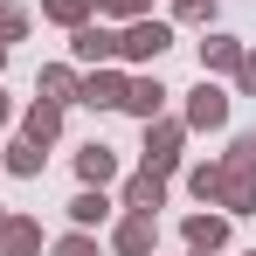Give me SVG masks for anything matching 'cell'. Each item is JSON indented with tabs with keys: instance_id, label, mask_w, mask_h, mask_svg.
Here are the masks:
<instances>
[{
	"instance_id": "obj_17",
	"label": "cell",
	"mask_w": 256,
	"mask_h": 256,
	"mask_svg": "<svg viewBox=\"0 0 256 256\" xmlns=\"http://www.w3.org/2000/svg\"><path fill=\"white\" fill-rule=\"evenodd\" d=\"M62 256H90V242H62Z\"/></svg>"
},
{
	"instance_id": "obj_2",
	"label": "cell",
	"mask_w": 256,
	"mask_h": 256,
	"mask_svg": "<svg viewBox=\"0 0 256 256\" xmlns=\"http://www.w3.org/2000/svg\"><path fill=\"white\" fill-rule=\"evenodd\" d=\"M118 250H125V256H146V250H152V214H132L125 228H118Z\"/></svg>"
},
{
	"instance_id": "obj_3",
	"label": "cell",
	"mask_w": 256,
	"mask_h": 256,
	"mask_svg": "<svg viewBox=\"0 0 256 256\" xmlns=\"http://www.w3.org/2000/svg\"><path fill=\"white\" fill-rule=\"evenodd\" d=\"M125 201H132L138 214H152V208H160V173H138V180L125 187Z\"/></svg>"
},
{
	"instance_id": "obj_9",
	"label": "cell",
	"mask_w": 256,
	"mask_h": 256,
	"mask_svg": "<svg viewBox=\"0 0 256 256\" xmlns=\"http://www.w3.org/2000/svg\"><path fill=\"white\" fill-rule=\"evenodd\" d=\"M187 242H194V250H214V242H222V222H208V214L187 222Z\"/></svg>"
},
{
	"instance_id": "obj_18",
	"label": "cell",
	"mask_w": 256,
	"mask_h": 256,
	"mask_svg": "<svg viewBox=\"0 0 256 256\" xmlns=\"http://www.w3.org/2000/svg\"><path fill=\"white\" fill-rule=\"evenodd\" d=\"M0 118H7V104H0Z\"/></svg>"
},
{
	"instance_id": "obj_4",
	"label": "cell",
	"mask_w": 256,
	"mask_h": 256,
	"mask_svg": "<svg viewBox=\"0 0 256 256\" xmlns=\"http://www.w3.org/2000/svg\"><path fill=\"white\" fill-rule=\"evenodd\" d=\"M76 56L104 62V56H118V35H104V28H84V35H76Z\"/></svg>"
},
{
	"instance_id": "obj_5",
	"label": "cell",
	"mask_w": 256,
	"mask_h": 256,
	"mask_svg": "<svg viewBox=\"0 0 256 256\" xmlns=\"http://www.w3.org/2000/svg\"><path fill=\"white\" fill-rule=\"evenodd\" d=\"M160 97H166L160 84H132V90H125V104L138 111V118H152V111H160Z\"/></svg>"
},
{
	"instance_id": "obj_12",
	"label": "cell",
	"mask_w": 256,
	"mask_h": 256,
	"mask_svg": "<svg viewBox=\"0 0 256 256\" xmlns=\"http://www.w3.org/2000/svg\"><path fill=\"white\" fill-rule=\"evenodd\" d=\"M84 7H90V0H48V14H56V21H84Z\"/></svg>"
},
{
	"instance_id": "obj_7",
	"label": "cell",
	"mask_w": 256,
	"mask_h": 256,
	"mask_svg": "<svg viewBox=\"0 0 256 256\" xmlns=\"http://www.w3.org/2000/svg\"><path fill=\"white\" fill-rule=\"evenodd\" d=\"M84 104H125V90H118V76H90Z\"/></svg>"
},
{
	"instance_id": "obj_8",
	"label": "cell",
	"mask_w": 256,
	"mask_h": 256,
	"mask_svg": "<svg viewBox=\"0 0 256 256\" xmlns=\"http://www.w3.org/2000/svg\"><path fill=\"white\" fill-rule=\"evenodd\" d=\"M222 111H228V104H222V97L201 84V97H194V125H222Z\"/></svg>"
},
{
	"instance_id": "obj_1",
	"label": "cell",
	"mask_w": 256,
	"mask_h": 256,
	"mask_svg": "<svg viewBox=\"0 0 256 256\" xmlns=\"http://www.w3.org/2000/svg\"><path fill=\"white\" fill-rule=\"evenodd\" d=\"M160 48H166V28L160 21H138L125 42H118V56H160Z\"/></svg>"
},
{
	"instance_id": "obj_15",
	"label": "cell",
	"mask_w": 256,
	"mask_h": 256,
	"mask_svg": "<svg viewBox=\"0 0 256 256\" xmlns=\"http://www.w3.org/2000/svg\"><path fill=\"white\" fill-rule=\"evenodd\" d=\"M104 7H111V14H132V7H138V0H104Z\"/></svg>"
},
{
	"instance_id": "obj_10",
	"label": "cell",
	"mask_w": 256,
	"mask_h": 256,
	"mask_svg": "<svg viewBox=\"0 0 256 256\" xmlns=\"http://www.w3.org/2000/svg\"><path fill=\"white\" fill-rule=\"evenodd\" d=\"M28 138H35V146H48V138H56V104H42V111L28 118Z\"/></svg>"
},
{
	"instance_id": "obj_11",
	"label": "cell",
	"mask_w": 256,
	"mask_h": 256,
	"mask_svg": "<svg viewBox=\"0 0 256 256\" xmlns=\"http://www.w3.org/2000/svg\"><path fill=\"white\" fill-rule=\"evenodd\" d=\"M28 250H35V228L14 222V228H7V256H28Z\"/></svg>"
},
{
	"instance_id": "obj_6",
	"label": "cell",
	"mask_w": 256,
	"mask_h": 256,
	"mask_svg": "<svg viewBox=\"0 0 256 256\" xmlns=\"http://www.w3.org/2000/svg\"><path fill=\"white\" fill-rule=\"evenodd\" d=\"M84 180H111V146H84Z\"/></svg>"
},
{
	"instance_id": "obj_16",
	"label": "cell",
	"mask_w": 256,
	"mask_h": 256,
	"mask_svg": "<svg viewBox=\"0 0 256 256\" xmlns=\"http://www.w3.org/2000/svg\"><path fill=\"white\" fill-rule=\"evenodd\" d=\"M242 84H250V90H256V56H250V62H242Z\"/></svg>"
},
{
	"instance_id": "obj_13",
	"label": "cell",
	"mask_w": 256,
	"mask_h": 256,
	"mask_svg": "<svg viewBox=\"0 0 256 256\" xmlns=\"http://www.w3.org/2000/svg\"><path fill=\"white\" fill-rule=\"evenodd\" d=\"M70 214H76V222H97V214H104V194H84V201H76Z\"/></svg>"
},
{
	"instance_id": "obj_14",
	"label": "cell",
	"mask_w": 256,
	"mask_h": 256,
	"mask_svg": "<svg viewBox=\"0 0 256 256\" xmlns=\"http://www.w3.org/2000/svg\"><path fill=\"white\" fill-rule=\"evenodd\" d=\"M21 28H28V21H21V14L7 7V14H0V42H7V35H21Z\"/></svg>"
}]
</instances>
